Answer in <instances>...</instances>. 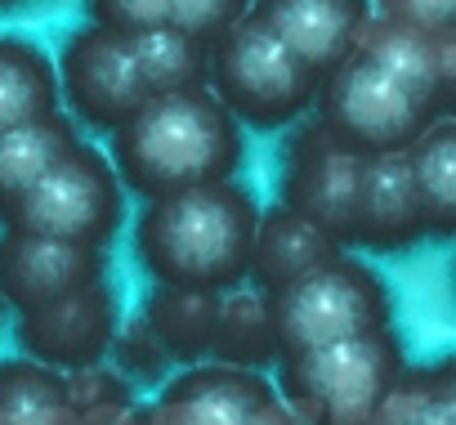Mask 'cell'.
<instances>
[{
  "mask_svg": "<svg viewBox=\"0 0 456 425\" xmlns=\"http://www.w3.org/2000/svg\"><path fill=\"white\" fill-rule=\"evenodd\" d=\"M210 363L247 367V372H273L282 363L278 331H273V309H269L265 291L238 287V291L224 296L215 345H210Z\"/></svg>",
  "mask_w": 456,
  "mask_h": 425,
  "instance_id": "20",
  "label": "cell"
},
{
  "mask_svg": "<svg viewBox=\"0 0 456 425\" xmlns=\"http://www.w3.org/2000/svg\"><path fill=\"white\" fill-rule=\"evenodd\" d=\"M420 242H429V233H425V210H420V192H416L407 152L367 157L349 251H358V256H407Z\"/></svg>",
  "mask_w": 456,
  "mask_h": 425,
  "instance_id": "14",
  "label": "cell"
},
{
  "mask_svg": "<svg viewBox=\"0 0 456 425\" xmlns=\"http://www.w3.org/2000/svg\"><path fill=\"white\" fill-rule=\"evenodd\" d=\"M256 14L327 77L362 50L376 23V0H256Z\"/></svg>",
  "mask_w": 456,
  "mask_h": 425,
  "instance_id": "13",
  "label": "cell"
},
{
  "mask_svg": "<svg viewBox=\"0 0 456 425\" xmlns=\"http://www.w3.org/2000/svg\"><path fill=\"white\" fill-rule=\"evenodd\" d=\"M278 385L269 372L192 363L179 367L148 403L152 425H251L260 412L278 403Z\"/></svg>",
  "mask_w": 456,
  "mask_h": 425,
  "instance_id": "12",
  "label": "cell"
},
{
  "mask_svg": "<svg viewBox=\"0 0 456 425\" xmlns=\"http://www.w3.org/2000/svg\"><path fill=\"white\" fill-rule=\"evenodd\" d=\"M59 94L63 112L90 135H117L148 99V81L139 68L134 37H117L108 28L81 23L63 37L59 54Z\"/></svg>",
  "mask_w": 456,
  "mask_h": 425,
  "instance_id": "8",
  "label": "cell"
},
{
  "mask_svg": "<svg viewBox=\"0 0 456 425\" xmlns=\"http://www.w3.org/2000/svg\"><path fill=\"white\" fill-rule=\"evenodd\" d=\"M411 179L425 210L429 242H456V117H438L411 148Z\"/></svg>",
  "mask_w": 456,
  "mask_h": 425,
  "instance_id": "21",
  "label": "cell"
},
{
  "mask_svg": "<svg viewBox=\"0 0 456 425\" xmlns=\"http://www.w3.org/2000/svg\"><path fill=\"white\" fill-rule=\"evenodd\" d=\"M452 296H456V256H452Z\"/></svg>",
  "mask_w": 456,
  "mask_h": 425,
  "instance_id": "32",
  "label": "cell"
},
{
  "mask_svg": "<svg viewBox=\"0 0 456 425\" xmlns=\"http://www.w3.org/2000/svg\"><path fill=\"white\" fill-rule=\"evenodd\" d=\"M349 247H340L331 233H322L314 220L296 216L291 206L273 201L265 206V220H260V238H256V260H251V282L256 291L273 296L287 282L305 278L309 269L327 265L331 256H340Z\"/></svg>",
  "mask_w": 456,
  "mask_h": 425,
  "instance_id": "15",
  "label": "cell"
},
{
  "mask_svg": "<svg viewBox=\"0 0 456 425\" xmlns=\"http://www.w3.org/2000/svg\"><path fill=\"white\" fill-rule=\"evenodd\" d=\"M121 327H126L121 291L112 278H103L68 300H54L32 314H14L10 340L19 345V354H28L63 376H77V372L103 367L112 358Z\"/></svg>",
  "mask_w": 456,
  "mask_h": 425,
  "instance_id": "10",
  "label": "cell"
},
{
  "mask_svg": "<svg viewBox=\"0 0 456 425\" xmlns=\"http://www.w3.org/2000/svg\"><path fill=\"white\" fill-rule=\"evenodd\" d=\"M14 327V309H10V300L0 296V331H10Z\"/></svg>",
  "mask_w": 456,
  "mask_h": 425,
  "instance_id": "31",
  "label": "cell"
},
{
  "mask_svg": "<svg viewBox=\"0 0 456 425\" xmlns=\"http://www.w3.org/2000/svg\"><path fill=\"white\" fill-rule=\"evenodd\" d=\"M269 309L282 358L394 327V291L385 274L358 251H340L305 278L287 282L269 296Z\"/></svg>",
  "mask_w": 456,
  "mask_h": 425,
  "instance_id": "6",
  "label": "cell"
},
{
  "mask_svg": "<svg viewBox=\"0 0 456 425\" xmlns=\"http://www.w3.org/2000/svg\"><path fill=\"white\" fill-rule=\"evenodd\" d=\"M130 225V192L112 166V157L81 139L28 197L0 229H28L81 247L108 251L121 229Z\"/></svg>",
  "mask_w": 456,
  "mask_h": 425,
  "instance_id": "7",
  "label": "cell"
},
{
  "mask_svg": "<svg viewBox=\"0 0 456 425\" xmlns=\"http://www.w3.org/2000/svg\"><path fill=\"white\" fill-rule=\"evenodd\" d=\"M371 425H456V354L407 367Z\"/></svg>",
  "mask_w": 456,
  "mask_h": 425,
  "instance_id": "22",
  "label": "cell"
},
{
  "mask_svg": "<svg viewBox=\"0 0 456 425\" xmlns=\"http://www.w3.org/2000/svg\"><path fill=\"white\" fill-rule=\"evenodd\" d=\"M376 14L416 32H456V0H376Z\"/></svg>",
  "mask_w": 456,
  "mask_h": 425,
  "instance_id": "28",
  "label": "cell"
},
{
  "mask_svg": "<svg viewBox=\"0 0 456 425\" xmlns=\"http://www.w3.org/2000/svg\"><path fill=\"white\" fill-rule=\"evenodd\" d=\"M314 117L362 157L407 152L438 117V37L376 19L362 50L322 77Z\"/></svg>",
  "mask_w": 456,
  "mask_h": 425,
  "instance_id": "1",
  "label": "cell"
},
{
  "mask_svg": "<svg viewBox=\"0 0 456 425\" xmlns=\"http://www.w3.org/2000/svg\"><path fill=\"white\" fill-rule=\"evenodd\" d=\"M256 10V0H170V28L215 45L228 28H238Z\"/></svg>",
  "mask_w": 456,
  "mask_h": 425,
  "instance_id": "26",
  "label": "cell"
},
{
  "mask_svg": "<svg viewBox=\"0 0 456 425\" xmlns=\"http://www.w3.org/2000/svg\"><path fill=\"white\" fill-rule=\"evenodd\" d=\"M265 206L242 179L152 197L130 220V256L148 287L238 291L251 282Z\"/></svg>",
  "mask_w": 456,
  "mask_h": 425,
  "instance_id": "2",
  "label": "cell"
},
{
  "mask_svg": "<svg viewBox=\"0 0 456 425\" xmlns=\"http://www.w3.org/2000/svg\"><path fill=\"white\" fill-rule=\"evenodd\" d=\"M63 112L54 54L23 32L0 28V135Z\"/></svg>",
  "mask_w": 456,
  "mask_h": 425,
  "instance_id": "16",
  "label": "cell"
},
{
  "mask_svg": "<svg viewBox=\"0 0 456 425\" xmlns=\"http://www.w3.org/2000/svg\"><path fill=\"white\" fill-rule=\"evenodd\" d=\"M5 5H28V0H0V10H5Z\"/></svg>",
  "mask_w": 456,
  "mask_h": 425,
  "instance_id": "33",
  "label": "cell"
},
{
  "mask_svg": "<svg viewBox=\"0 0 456 425\" xmlns=\"http://www.w3.org/2000/svg\"><path fill=\"white\" fill-rule=\"evenodd\" d=\"M139 68L152 94H175V90H201L210 81V45L179 28H157L148 37H134Z\"/></svg>",
  "mask_w": 456,
  "mask_h": 425,
  "instance_id": "23",
  "label": "cell"
},
{
  "mask_svg": "<svg viewBox=\"0 0 456 425\" xmlns=\"http://www.w3.org/2000/svg\"><path fill=\"white\" fill-rule=\"evenodd\" d=\"M210 94L238 117L242 130L282 135L314 117L322 77L251 10L210 45Z\"/></svg>",
  "mask_w": 456,
  "mask_h": 425,
  "instance_id": "4",
  "label": "cell"
},
{
  "mask_svg": "<svg viewBox=\"0 0 456 425\" xmlns=\"http://www.w3.org/2000/svg\"><path fill=\"white\" fill-rule=\"evenodd\" d=\"M251 425H300V421H296V412H291V407H287V403L278 398V403H273L269 412H260V416H256Z\"/></svg>",
  "mask_w": 456,
  "mask_h": 425,
  "instance_id": "30",
  "label": "cell"
},
{
  "mask_svg": "<svg viewBox=\"0 0 456 425\" xmlns=\"http://www.w3.org/2000/svg\"><path fill=\"white\" fill-rule=\"evenodd\" d=\"M103 278H112V256L99 247L63 242L28 229H0V296L10 300L14 314L45 309Z\"/></svg>",
  "mask_w": 456,
  "mask_h": 425,
  "instance_id": "11",
  "label": "cell"
},
{
  "mask_svg": "<svg viewBox=\"0 0 456 425\" xmlns=\"http://www.w3.org/2000/svg\"><path fill=\"white\" fill-rule=\"evenodd\" d=\"M108 157L130 197L152 201L206 184L238 179L247 166V130L210 86L152 94L117 135H108Z\"/></svg>",
  "mask_w": 456,
  "mask_h": 425,
  "instance_id": "3",
  "label": "cell"
},
{
  "mask_svg": "<svg viewBox=\"0 0 456 425\" xmlns=\"http://www.w3.org/2000/svg\"><path fill=\"white\" fill-rule=\"evenodd\" d=\"M219 291H179V287H148L139 318L148 323V331L166 345V354L179 367L206 363L210 345H215V327H219Z\"/></svg>",
  "mask_w": 456,
  "mask_h": 425,
  "instance_id": "19",
  "label": "cell"
},
{
  "mask_svg": "<svg viewBox=\"0 0 456 425\" xmlns=\"http://www.w3.org/2000/svg\"><path fill=\"white\" fill-rule=\"evenodd\" d=\"M86 23L108 28L117 37H148L170 28V0H81Z\"/></svg>",
  "mask_w": 456,
  "mask_h": 425,
  "instance_id": "27",
  "label": "cell"
},
{
  "mask_svg": "<svg viewBox=\"0 0 456 425\" xmlns=\"http://www.w3.org/2000/svg\"><path fill=\"white\" fill-rule=\"evenodd\" d=\"M72 394H77V407L86 416V425H117L126 421L139 403H134V385L117 372V367H90V372H77L72 376Z\"/></svg>",
  "mask_w": 456,
  "mask_h": 425,
  "instance_id": "25",
  "label": "cell"
},
{
  "mask_svg": "<svg viewBox=\"0 0 456 425\" xmlns=\"http://www.w3.org/2000/svg\"><path fill=\"white\" fill-rule=\"evenodd\" d=\"M362 175H367V157L354 152L345 139H336L318 117H305L282 135L278 201L291 206L296 216L314 220L340 247H354Z\"/></svg>",
  "mask_w": 456,
  "mask_h": 425,
  "instance_id": "9",
  "label": "cell"
},
{
  "mask_svg": "<svg viewBox=\"0 0 456 425\" xmlns=\"http://www.w3.org/2000/svg\"><path fill=\"white\" fill-rule=\"evenodd\" d=\"M81 139H86V135H81V126H77L68 112L0 135V225L14 216V210L23 206V197H28Z\"/></svg>",
  "mask_w": 456,
  "mask_h": 425,
  "instance_id": "17",
  "label": "cell"
},
{
  "mask_svg": "<svg viewBox=\"0 0 456 425\" xmlns=\"http://www.w3.org/2000/svg\"><path fill=\"white\" fill-rule=\"evenodd\" d=\"M403 376L407 349L394 327L291 354L273 367V385L300 425H371Z\"/></svg>",
  "mask_w": 456,
  "mask_h": 425,
  "instance_id": "5",
  "label": "cell"
},
{
  "mask_svg": "<svg viewBox=\"0 0 456 425\" xmlns=\"http://www.w3.org/2000/svg\"><path fill=\"white\" fill-rule=\"evenodd\" d=\"M443 37V63H438V94H443V117H456V32Z\"/></svg>",
  "mask_w": 456,
  "mask_h": 425,
  "instance_id": "29",
  "label": "cell"
},
{
  "mask_svg": "<svg viewBox=\"0 0 456 425\" xmlns=\"http://www.w3.org/2000/svg\"><path fill=\"white\" fill-rule=\"evenodd\" d=\"M0 425H86L72 376L28 354H5L0 358Z\"/></svg>",
  "mask_w": 456,
  "mask_h": 425,
  "instance_id": "18",
  "label": "cell"
},
{
  "mask_svg": "<svg viewBox=\"0 0 456 425\" xmlns=\"http://www.w3.org/2000/svg\"><path fill=\"white\" fill-rule=\"evenodd\" d=\"M112 367H117L134 389L143 385V389H152V394L179 372V363L166 354V345L148 331V323H143L139 314L121 327V336H117V345H112Z\"/></svg>",
  "mask_w": 456,
  "mask_h": 425,
  "instance_id": "24",
  "label": "cell"
}]
</instances>
